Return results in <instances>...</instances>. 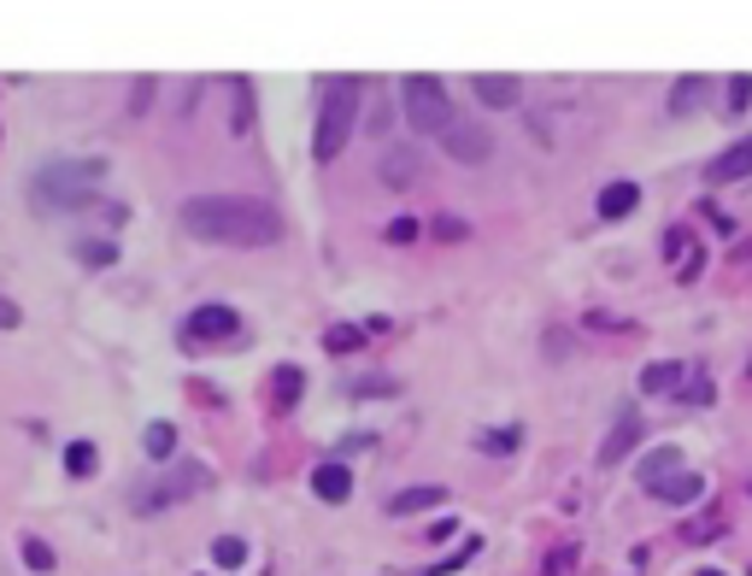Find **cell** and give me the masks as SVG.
<instances>
[{"instance_id": "obj_3", "label": "cell", "mask_w": 752, "mask_h": 576, "mask_svg": "<svg viewBox=\"0 0 752 576\" xmlns=\"http://www.w3.org/2000/svg\"><path fill=\"white\" fill-rule=\"evenodd\" d=\"M400 107H406V123H412V130H424V136H435V141H442L453 123H458L453 95H447V82L435 77V71L400 77Z\"/></svg>"}, {"instance_id": "obj_12", "label": "cell", "mask_w": 752, "mask_h": 576, "mask_svg": "<svg viewBox=\"0 0 752 576\" xmlns=\"http://www.w3.org/2000/svg\"><path fill=\"white\" fill-rule=\"evenodd\" d=\"M442 500H447L442 483H417V488H400V494H394L388 512H394V518H412V512H429V506H442Z\"/></svg>"}, {"instance_id": "obj_27", "label": "cell", "mask_w": 752, "mask_h": 576, "mask_svg": "<svg viewBox=\"0 0 752 576\" xmlns=\"http://www.w3.org/2000/svg\"><path fill=\"white\" fill-rule=\"evenodd\" d=\"M24 565H30V570H53V553H48V542H36V535H24Z\"/></svg>"}, {"instance_id": "obj_33", "label": "cell", "mask_w": 752, "mask_h": 576, "mask_svg": "<svg viewBox=\"0 0 752 576\" xmlns=\"http://www.w3.org/2000/svg\"><path fill=\"white\" fill-rule=\"evenodd\" d=\"M388 241H400V247L417 241V218H394V224H388Z\"/></svg>"}, {"instance_id": "obj_16", "label": "cell", "mask_w": 752, "mask_h": 576, "mask_svg": "<svg viewBox=\"0 0 752 576\" xmlns=\"http://www.w3.org/2000/svg\"><path fill=\"white\" fill-rule=\"evenodd\" d=\"M676 470H682V453H676V447H653V453L641 459V488L653 494L664 477H676Z\"/></svg>"}, {"instance_id": "obj_10", "label": "cell", "mask_w": 752, "mask_h": 576, "mask_svg": "<svg viewBox=\"0 0 752 576\" xmlns=\"http://www.w3.org/2000/svg\"><path fill=\"white\" fill-rule=\"evenodd\" d=\"M311 494H318V500H329V506H342L347 494H353V477H347V465H342V459L318 465V470H311Z\"/></svg>"}, {"instance_id": "obj_32", "label": "cell", "mask_w": 752, "mask_h": 576, "mask_svg": "<svg viewBox=\"0 0 752 576\" xmlns=\"http://www.w3.org/2000/svg\"><path fill=\"white\" fill-rule=\"evenodd\" d=\"M453 535H458V524H453V518H435V524L424 529V542H435V547H442V542H453Z\"/></svg>"}, {"instance_id": "obj_9", "label": "cell", "mask_w": 752, "mask_h": 576, "mask_svg": "<svg viewBox=\"0 0 752 576\" xmlns=\"http://www.w3.org/2000/svg\"><path fill=\"white\" fill-rule=\"evenodd\" d=\"M682 383H687V365H676V359H664V365H646V370H641V395L682 400Z\"/></svg>"}, {"instance_id": "obj_6", "label": "cell", "mask_w": 752, "mask_h": 576, "mask_svg": "<svg viewBox=\"0 0 752 576\" xmlns=\"http://www.w3.org/2000/svg\"><path fill=\"white\" fill-rule=\"evenodd\" d=\"M206 483H212V470L206 465H177L171 477H165L154 494H136V506L141 512H159V506H177V500H188V494H200Z\"/></svg>"}, {"instance_id": "obj_28", "label": "cell", "mask_w": 752, "mask_h": 576, "mask_svg": "<svg viewBox=\"0 0 752 576\" xmlns=\"http://www.w3.org/2000/svg\"><path fill=\"white\" fill-rule=\"evenodd\" d=\"M77 254H82V265H112V259H118V247H112V241H82Z\"/></svg>"}, {"instance_id": "obj_31", "label": "cell", "mask_w": 752, "mask_h": 576, "mask_svg": "<svg viewBox=\"0 0 752 576\" xmlns=\"http://www.w3.org/2000/svg\"><path fill=\"white\" fill-rule=\"evenodd\" d=\"M718 529H723V518H705V524H687L682 535L687 542H718Z\"/></svg>"}, {"instance_id": "obj_5", "label": "cell", "mask_w": 752, "mask_h": 576, "mask_svg": "<svg viewBox=\"0 0 752 576\" xmlns=\"http://www.w3.org/2000/svg\"><path fill=\"white\" fill-rule=\"evenodd\" d=\"M442 148H447V159H458V165H488L494 159V130L483 118H465L458 112V123L442 136Z\"/></svg>"}, {"instance_id": "obj_34", "label": "cell", "mask_w": 752, "mask_h": 576, "mask_svg": "<svg viewBox=\"0 0 752 576\" xmlns=\"http://www.w3.org/2000/svg\"><path fill=\"white\" fill-rule=\"evenodd\" d=\"M12 324H18V306H12V300H0V329H12Z\"/></svg>"}, {"instance_id": "obj_2", "label": "cell", "mask_w": 752, "mask_h": 576, "mask_svg": "<svg viewBox=\"0 0 752 576\" xmlns=\"http://www.w3.org/2000/svg\"><path fill=\"white\" fill-rule=\"evenodd\" d=\"M359 100H365V82L359 77H329L324 82V100H318V130H311V159H342L347 141H353V123H359Z\"/></svg>"}, {"instance_id": "obj_19", "label": "cell", "mask_w": 752, "mask_h": 576, "mask_svg": "<svg viewBox=\"0 0 752 576\" xmlns=\"http://www.w3.org/2000/svg\"><path fill=\"white\" fill-rule=\"evenodd\" d=\"M365 341H370L365 324H329V329H324V347H329V354H359Z\"/></svg>"}, {"instance_id": "obj_15", "label": "cell", "mask_w": 752, "mask_h": 576, "mask_svg": "<svg viewBox=\"0 0 752 576\" xmlns=\"http://www.w3.org/2000/svg\"><path fill=\"white\" fill-rule=\"evenodd\" d=\"M300 388H306V370L300 365H277V370H270V400H277L283 411L300 406Z\"/></svg>"}, {"instance_id": "obj_23", "label": "cell", "mask_w": 752, "mask_h": 576, "mask_svg": "<svg viewBox=\"0 0 752 576\" xmlns=\"http://www.w3.org/2000/svg\"><path fill=\"white\" fill-rule=\"evenodd\" d=\"M212 559H218L224 570H241V565H247V542H241V535H218V542H212Z\"/></svg>"}, {"instance_id": "obj_17", "label": "cell", "mask_w": 752, "mask_h": 576, "mask_svg": "<svg viewBox=\"0 0 752 576\" xmlns=\"http://www.w3.org/2000/svg\"><path fill=\"white\" fill-rule=\"evenodd\" d=\"M635 206H641L635 182H605V189H600V218H630Z\"/></svg>"}, {"instance_id": "obj_14", "label": "cell", "mask_w": 752, "mask_h": 576, "mask_svg": "<svg viewBox=\"0 0 752 576\" xmlns=\"http://www.w3.org/2000/svg\"><path fill=\"white\" fill-rule=\"evenodd\" d=\"M653 494H659L664 506H694L700 494H705V477H694V470H676V477H664Z\"/></svg>"}, {"instance_id": "obj_30", "label": "cell", "mask_w": 752, "mask_h": 576, "mask_svg": "<svg viewBox=\"0 0 752 576\" xmlns=\"http://www.w3.org/2000/svg\"><path fill=\"white\" fill-rule=\"evenodd\" d=\"M571 559H576V547H553V553H547V565H541V576H558V570H571Z\"/></svg>"}, {"instance_id": "obj_26", "label": "cell", "mask_w": 752, "mask_h": 576, "mask_svg": "<svg viewBox=\"0 0 752 576\" xmlns=\"http://www.w3.org/2000/svg\"><path fill=\"white\" fill-rule=\"evenodd\" d=\"M429 236H435V241H465V236H471V224H465V218H435V224H429Z\"/></svg>"}, {"instance_id": "obj_1", "label": "cell", "mask_w": 752, "mask_h": 576, "mask_svg": "<svg viewBox=\"0 0 752 576\" xmlns=\"http://www.w3.org/2000/svg\"><path fill=\"white\" fill-rule=\"evenodd\" d=\"M182 230L212 247H277L283 212L254 195H195L182 200Z\"/></svg>"}, {"instance_id": "obj_29", "label": "cell", "mask_w": 752, "mask_h": 576, "mask_svg": "<svg viewBox=\"0 0 752 576\" xmlns=\"http://www.w3.org/2000/svg\"><path fill=\"white\" fill-rule=\"evenodd\" d=\"M752 100V77H729V112H746Z\"/></svg>"}, {"instance_id": "obj_13", "label": "cell", "mask_w": 752, "mask_h": 576, "mask_svg": "<svg viewBox=\"0 0 752 576\" xmlns=\"http://www.w3.org/2000/svg\"><path fill=\"white\" fill-rule=\"evenodd\" d=\"M712 182H741V177H752V136L746 141H735L723 159H712V171H705Z\"/></svg>"}, {"instance_id": "obj_7", "label": "cell", "mask_w": 752, "mask_h": 576, "mask_svg": "<svg viewBox=\"0 0 752 576\" xmlns=\"http://www.w3.org/2000/svg\"><path fill=\"white\" fill-rule=\"evenodd\" d=\"M236 336H241L236 306H200V312H188V324H182V341H195V347H206V341H236Z\"/></svg>"}, {"instance_id": "obj_22", "label": "cell", "mask_w": 752, "mask_h": 576, "mask_svg": "<svg viewBox=\"0 0 752 576\" xmlns=\"http://www.w3.org/2000/svg\"><path fill=\"white\" fill-rule=\"evenodd\" d=\"M95 465H100L95 441H71L66 447V470H71V477H95Z\"/></svg>"}, {"instance_id": "obj_20", "label": "cell", "mask_w": 752, "mask_h": 576, "mask_svg": "<svg viewBox=\"0 0 752 576\" xmlns=\"http://www.w3.org/2000/svg\"><path fill=\"white\" fill-rule=\"evenodd\" d=\"M476 447L494 453V459H506V453L524 447V429H483V436H476Z\"/></svg>"}, {"instance_id": "obj_24", "label": "cell", "mask_w": 752, "mask_h": 576, "mask_svg": "<svg viewBox=\"0 0 752 576\" xmlns=\"http://www.w3.org/2000/svg\"><path fill=\"white\" fill-rule=\"evenodd\" d=\"M682 400H687V406H712V377H705V370H687Z\"/></svg>"}, {"instance_id": "obj_25", "label": "cell", "mask_w": 752, "mask_h": 576, "mask_svg": "<svg viewBox=\"0 0 752 576\" xmlns=\"http://www.w3.org/2000/svg\"><path fill=\"white\" fill-rule=\"evenodd\" d=\"M383 177H388V182H412V177H417V159H412V153H388Z\"/></svg>"}, {"instance_id": "obj_8", "label": "cell", "mask_w": 752, "mask_h": 576, "mask_svg": "<svg viewBox=\"0 0 752 576\" xmlns=\"http://www.w3.org/2000/svg\"><path fill=\"white\" fill-rule=\"evenodd\" d=\"M471 95L483 100L488 112H506V107H517V100H524V82H517V77H499V71H476V77H471Z\"/></svg>"}, {"instance_id": "obj_4", "label": "cell", "mask_w": 752, "mask_h": 576, "mask_svg": "<svg viewBox=\"0 0 752 576\" xmlns=\"http://www.w3.org/2000/svg\"><path fill=\"white\" fill-rule=\"evenodd\" d=\"M89 182H100V159H53L36 177L41 212H77V206H89Z\"/></svg>"}, {"instance_id": "obj_21", "label": "cell", "mask_w": 752, "mask_h": 576, "mask_svg": "<svg viewBox=\"0 0 752 576\" xmlns=\"http://www.w3.org/2000/svg\"><path fill=\"white\" fill-rule=\"evenodd\" d=\"M141 447H148V459H171V453H177V429L171 424H148Z\"/></svg>"}, {"instance_id": "obj_11", "label": "cell", "mask_w": 752, "mask_h": 576, "mask_svg": "<svg viewBox=\"0 0 752 576\" xmlns=\"http://www.w3.org/2000/svg\"><path fill=\"white\" fill-rule=\"evenodd\" d=\"M705 89H712V82H705L700 71L676 77V82H671V118H694V112L705 107Z\"/></svg>"}, {"instance_id": "obj_18", "label": "cell", "mask_w": 752, "mask_h": 576, "mask_svg": "<svg viewBox=\"0 0 752 576\" xmlns=\"http://www.w3.org/2000/svg\"><path fill=\"white\" fill-rule=\"evenodd\" d=\"M641 441V418L630 411V418H623L612 436H605V447H600V465H617V459H630V447Z\"/></svg>"}]
</instances>
